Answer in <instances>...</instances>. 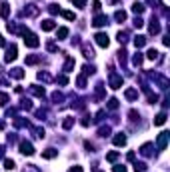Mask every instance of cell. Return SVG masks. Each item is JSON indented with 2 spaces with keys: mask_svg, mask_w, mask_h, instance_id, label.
<instances>
[{
  "mask_svg": "<svg viewBox=\"0 0 170 172\" xmlns=\"http://www.w3.org/2000/svg\"><path fill=\"white\" fill-rule=\"evenodd\" d=\"M24 44L28 48H36L40 44V40H38V36H36V34H30V32H26L24 34Z\"/></svg>",
  "mask_w": 170,
  "mask_h": 172,
  "instance_id": "6da1fadb",
  "label": "cell"
},
{
  "mask_svg": "<svg viewBox=\"0 0 170 172\" xmlns=\"http://www.w3.org/2000/svg\"><path fill=\"white\" fill-rule=\"evenodd\" d=\"M94 38H96V44H98L100 48H106L108 44H110V40H108V34H106V32H98Z\"/></svg>",
  "mask_w": 170,
  "mask_h": 172,
  "instance_id": "7a4b0ae2",
  "label": "cell"
},
{
  "mask_svg": "<svg viewBox=\"0 0 170 172\" xmlns=\"http://www.w3.org/2000/svg\"><path fill=\"white\" fill-rule=\"evenodd\" d=\"M16 56H18V50H16V46H10L8 50H6V56H4V60L6 62H14V60H16Z\"/></svg>",
  "mask_w": 170,
  "mask_h": 172,
  "instance_id": "3957f363",
  "label": "cell"
},
{
  "mask_svg": "<svg viewBox=\"0 0 170 172\" xmlns=\"http://www.w3.org/2000/svg\"><path fill=\"white\" fill-rule=\"evenodd\" d=\"M166 144H168V132H162V134L158 136V140H156V146L160 148V150H164Z\"/></svg>",
  "mask_w": 170,
  "mask_h": 172,
  "instance_id": "277c9868",
  "label": "cell"
},
{
  "mask_svg": "<svg viewBox=\"0 0 170 172\" xmlns=\"http://www.w3.org/2000/svg\"><path fill=\"white\" fill-rule=\"evenodd\" d=\"M20 152H22V154H26V156H32L34 154L32 144H30V142H20Z\"/></svg>",
  "mask_w": 170,
  "mask_h": 172,
  "instance_id": "5b68a950",
  "label": "cell"
},
{
  "mask_svg": "<svg viewBox=\"0 0 170 172\" xmlns=\"http://www.w3.org/2000/svg\"><path fill=\"white\" fill-rule=\"evenodd\" d=\"M122 86V78L120 76H116V74H110V88H120Z\"/></svg>",
  "mask_w": 170,
  "mask_h": 172,
  "instance_id": "8992f818",
  "label": "cell"
},
{
  "mask_svg": "<svg viewBox=\"0 0 170 172\" xmlns=\"http://www.w3.org/2000/svg\"><path fill=\"white\" fill-rule=\"evenodd\" d=\"M40 26H42L44 32H50V30H54V28H56L54 20H50V18H48V20H42V22H40Z\"/></svg>",
  "mask_w": 170,
  "mask_h": 172,
  "instance_id": "52a82bcc",
  "label": "cell"
},
{
  "mask_svg": "<svg viewBox=\"0 0 170 172\" xmlns=\"http://www.w3.org/2000/svg\"><path fill=\"white\" fill-rule=\"evenodd\" d=\"M92 24L96 26V28H100V26H106V24H108V18H106V16H102V14H98V16L94 18Z\"/></svg>",
  "mask_w": 170,
  "mask_h": 172,
  "instance_id": "ba28073f",
  "label": "cell"
},
{
  "mask_svg": "<svg viewBox=\"0 0 170 172\" xmlns=\"http://www.w3.org/2000/svg\"><path fill=\"white\" fill-rule=\"evenodd\" d=\"M114 144L116 146H124V144H126V136H124L122 132H118V134L114 136Z\"/></svg>",
  "mask_w": 170,
  "mask_h": 172,
  "instance_id": "9c48e42d",
  "label": "cell"
},
{
  "mask_svg": "<svg viewBox=\"0 0 170 172\" xmlns=\"http://www.w3.org/2000/svg\"><path fill=\"white\" fill-rule=\"evenodd\" d=\"M166 122V112H160L156 118H154V126H162Z\"/></svg>",
  "mask_w": 170,
  "mask_h": 172,
  "instance_id": "30bf717a",
  "label": "cell"
},
{
  "mask_svg": "<svg viewBox=\"0 0 170 172\" xmlns=\"http://www.w3.org/2000/svg\"><path fill=\"white\" fill-rule=\"evenodd\" d=\"M56 154H58V150H54V148H48V150L42 152V158H48V160H50V158H54Z\"/></svg>",
  "mask_w": 170,
  "mask_h": 172,
  "instance_id": "8fae6325",
  "label": "cell"
},
{
  "mask_svg": "<svg viewBox=\"0 0 170 172\" xmlns=\"http://www.w3.org/2000/svg\"><path fill=\"white\" fill-rule=\"evenodd\" d=\"M144 44H146V36H136L134 38V46L136 48H142Z\"/></svg>",
  "mask_w": 170,
  "mask_h": 172,
  "instance_id": "7c38bea8",
  "label": "cell"
},
{
  "mask_svg": "<svg viewBox=\"0 0 170 172\" xmlns=\"http://www.w3.org/2000/svg\"><path fill=\"white\" fill-rule=\"evenodd\" d=\"M132 12L142 14V12H144V4H140V2H134V4H132Z\"/></svg>",
  "mask_w": 170,
  "mask_h": 172,
  "instance_id": "4fadbf2b",
  "label": "cell"
},
{
  "mask_svg": "<svg viewBox=\"0 0 170 172\" xmlns=\"http://www.w3.org/2000/svg\"><path fill=\"white\" fill-rule=\"evenodd\" d=\"M114 18H116L118 22H124V20H126V12H124V10H116Z\"/></svg>",
  "mask_w": 170,
  "mask_h": 172,
  "instance_id": "5bb4252c",
  "label": "cell"
},
{
  "mask_svg": "<svg viewBox=\"0 0 170 172\" xmlns=\"http://www.w3.org/2000/svg\"><path fill=\"white\" fill-rule=\"evenodd\" d=\"M160 32V24H158L156 20H152V24H150V34H158Z\"/></svg>",
  "mask_w": 170,
  "mask_h": 172,
  "instance_id": "9a60e30c",
  "label": "cell"
},
{
  "mask_svg": "<svg viewBox=\"0 0 170 172\" xmlns=\"http://www.w3.org/2000/svg\"><path fill=\"white\" fill-rule=\"evenodd\" d=\"M124 94H126V98H128V100H134V98L138 96V92H136L134 88H128V90H126V92H124Z\"/></svg>",
  "mask_w": 170,
  "mask_h": 172,
  "instance_id": "2e32d148",
  "label": "cell"
},
{
  "mask_svg": "<svg viewBox=\"0 0 170 172\" xmlns=\"http://www.w3.org/2000/svg\"><path fill=\"white\" fill-rule=\"evenodd\" d=\"M8 14H10V6H8V4H2V8H0V16L6 18Z\"/></svg>",
  "mask_w": 170,
  "mask_h": 172,
  "instance_id": "e0dca14e",
  "label": "cell"
},
{
  "mask_svg": "<svg viewBox=\"0 0 170 172\" xmlns=\"http://www.w3.org/2000/svg\"><path fill=\"white\" fill-rule=\"evenodd\" d=\"M10 74H12L14 78H22V76H24V70H22V68H12Z\"/></svg>",
  "mask_w": 170,
  "mask_h": 172,
  "instance_id": "ac0fdd59",
  "label": "cell"
},
{
  "mask_svg": "<svg viewBox=\"0 0 170 172\" xmlns=\"http://www.w3.org/2000/svg\"><path fill=\"white\" fill-rule=\"evenodd\" d=\"M30 90H32V94H36V96H40V98L44 96V88H40V86H32Z\"/></svg>",
  "mask_w": 170,
  "mask_h": 172,
  "instance_id": "d6986e66",
  "label": "cell"
},
{
  "mask_svg": "<svg viewBox=\"0 0 170 172\" xmlns=\"http://www.w3.org/2000/svg\"><path fill=\"white\" fill-rule=\"evenodd\" d=\"M142 60H144V58H142V54L138 52V54H136L134 58H132V64H134V66H140V64H142Z\"/></svg>",
  "mask_w": 170,
  "mask_h": 172,
  "instance_id": "ffe728a7",
  "label": "cell"
},
{
  "mask_svg": "<svg viewBox=\"0 0 170 172\" xmlns=\"http://www.w3.org/2000/svg\"><path fill=\"white\" fill-rule=\"evenodd\" d=\"M106 160H108V162H116V160H118V152H108Z\"/></svg>",
  "mask_w": 170,
  "mask_h": 172,
  "instance_id": "44dd1931",
  "label": "cell"
},
{
  "mask_svg": "<svg viewBox=\"0 0 170 172\" xmlns=\"http://www.w3.org/2000/svg\"><path fill=\"white\" fill-rule=\"evenodd\" d=\"M106 106H108V108H110V110H116V108H118V100H116V98H110Z\"/></svg>",
  "mask_w": 170,
  "mask_h": 172,
  "instance_id": "7402d4cb",
  "label": "cell"
},
{
  "mask_svg": "<svg viewBox=\"0 0 170 172\" xmlns=\"http://www.w3.org/2000/svg\"><path fill=\"white\" fill-rule=\"evenodd\" d=\"M14 166H16V164H14V160H10V158L4 160V168H6V170H14Z\"/></svg>",
  "mask_w": 170,
  "mask_h": 172,
  "instance_id": "603a6c76",
  "label": "cell"
},
{
  "mask_svg": "<svg viewBox=\"0 0 170 172\" xmlns=\"http://www.w3.org/2000/svg\"><path fill=\"white\" fill-rule=\"evenodd\" d=\"M72 124H74V118H66V120L62 122V128H66V130H68V128H72Z\"/></svg>",
  "mask_w": 170,
  "mask_h": 172,
  "instance_id": "cb8c5ba5",
  "label": "cell"
},
{
  "mask_svg": "<svg viewBox=\"0 0 170 172\" xmlns=\"http://www.w3.org/2000/svg\"><path fill=\"white\" fill-rule=\"evenodd\" d=\"M134 170H136V172H144V170H146V164H144V162H136V164H134Z\"/></svg>",
  "mask_w": 170,
  "mask_h": 172,
  "instance_id": "d4e9b609",
  "label": "cell"
},
{
  "mask_svg": "<svg viewBox=\"0 0 170 172\" xmlns=\"http://www.w3.org/2000/svg\"><path fill=\"white\" fill-rule=\"evenodd\" d=\"M8 100H10V98H8V94L0 92V104H2V106H6V104H8Z\"/></svg>",
  "mask_w": 170,
  "mask_h": 172,
  "instance_id": "484cf974",
  "label": "cell"
},
{
  "mask_svg": "<svg viewBox=\"0 0 170 172\" xmlns=\"http://www.w3.org/2000/svg\"><path fill=\"white\" fill-rule=\"evenodd\" d=\"M72 66H74V60H72V58H68V60H66V64H64V70L70 72V70H72Z\"/></svg>",
  "mask_w": 170,
  "mask_h": 172,
  "instance_id": "4316f807",
  "label": "cell"
},
{
  "mask_svg": "<svg viewBox=\"0 0 170 172\" xmlns=\"http://www.w3.org/2000/svg\"><path fill=\"white\" fill-rule=\"evenodd\" d=\"M38 62H40L38 56H28V58H26V64H38Z\"/></svg>",
  "mask_w": 170,
  "mask_h": 172,
  "instance_id": "83f0119b",
  "label": "cell"
},
{
  "mask_svg": "<svg viewBox=\"0 0 170 172\" xmlns=\"http://www.w3.org/2000/svg\"><path fill=\"white\" fill-rule=\"evenodd\" d=\"M150 148H152V144H144V146L140 148V152H142L144 156H148V154H150Z\"/></svg>",
  "mask_w": 170,
  "mask_h": 172,
  "instance_id": "f1b7e54d",
  "label": "cell"
},
{
  "mask_svg": "<svg viewBox=\"0 0 170 172\" xmlns=\"http://www.w3.org/2000/svg\"><path fill=\"white\" fill-rule=\"evenodd\" d=\"M146 56H148L150 60H156V58H158V52L154 50V48H150V50H148V54H146Z\"/></svg>",
  "mask_w": 170,
  "mask_h": 172,
  "instance_id": "f546056e",
  "label": "cell"
},
{
  "mask_svg": "<svg viewBox=\"0 0 170 172\" xmlns=\"http://www.w3.org/2000/svg\"><path fill=\"white\" fill-rule=\"evenodd\" d=\"M66 36H68V28H64V26L58 28V38H66Z\"/></svg>",
  "mask_w": 170,
  "mask_h": 172,
  "instance_id": "4dcf8cb0",
  "label": "cell"
},
{
  "mask_svg": "<svg viewBox=\"0 0 170 172\" xmlns=\"http://www.w3.org/2000/svg\"><path fill=\"white\" fill-rule=\"evenodd\" d=\"M62 16L66 18V20H74V18H76V16H74V12H68V10H66V12H62Z\"/></svg>",
  "mask_w": 170,
  "mask_h": 172,
  "instance_id": "1f68e13d",
  "label": "cell"
},
{
  "mask_svg": "<svg viewBox=\"0 0 170 172\" xmlns=\"http://www.w3.org/2000/svg\"><path fill=\"white\" fill-rule=\"evenodd\" d=\"M72 4H74V6H78V8H82V6L86 4V0H72Z\"/></svg>",
  "mask_w": 170,
  "mask_h": 172,
  "instance_id": "d6a6232c",
  "label": "cell"
},
{
  "mask_svg": "<svg viewBox=\"0 0 170 172\" xmlns=\"http://www.w3.org/2000/svg\"><path fill=\"white\" fill-rule=\"evenodd\" d=\"M134 26H136V28H142V26H144V20H142V18H136V20H134Z\"/></svg>",
  "mask_w": 170,
  "mask_h": 172,
  "instance_id": "836d02e7",
  "label": "cell"
},
{
  "mask_svg": "<svg viewBox=\"0 0 170 172\" xmlns=\"http://www.w3.org/2000/svg\"><path fill=\"white\" fill-rule=\"evenodd\" d=\"M100 6H102V4H100V2H98V0H94V2H92V8L96 10V12H98V10H100Z\"/></svg>",
  "mask_w": 170,
  "mask_h": 172,
  "instance_id": "e575fe53",
  "label": "cell"
},
{
  "mask_svg": "<svg viewBox=\"0 0 170 172\" xmlns=\"http://www.w3.org/2000/svg\"><path fill=\"white\" fill-rule=\"evenodd\" d=\"M108 132H110V128H108V126H106V128H100V136H106Z\"/></svg>",
  "mask_w": 170,
  "mask_h": 172,
  "instance_id": "d590c367",
  "label": "cell"
},
{
  "mask_svg": "<svg viewBox=\"0 0 170 172\" xmlns=\"http://www.w3.org/2000/svg\"><path fill=\"white\" fill-rule=\"evenodd\" d=\"M58 82L60 84H68V78H66V76H58Z\"/></svg>",
  "mask_w": 170,
  "mask_h": 172,
  "instance_id": "8d00e7d4",
  "label": "cell"
},
{
  "mask_svg": "<svg viewBox=\"0 0 170 172\" xmlns=\"http://www.w3.org/2000/svg\"><path fill=\"white\" fill-rule=\"evenodd\" d=\"M68 172H82V166H72Z\"/></svg>",
  "mask_w": 170,
  "mask_h": 172,
  "instance_id": "74e56055",
  "label": "cell"
},
{
  "mask_svg": "<svg viewBox=\"0 0 170 172\" xmlns=\"http://www.w3.org/2000/svg\"><path fill=\"white\" fill-rule=\"evenodd\" d=\"M114 172H126V168H124V166H116Z\"/></svg>",
  "mask_w": 170,
  "mask_h": 172,
  "instance_id": "f35d334b",
  "label": "cell"
},
{
  "mask_svg": "<svg viewBox=\"0 0 170 172\" xmlns=\"http://www.w3.org/2000/svg\"><path fill=\"white\" fill-rule=\"evenodd\" d=\"M0 46H4V40H2V36H0Z\"/></svg>",
  "mask_w": 170,
  "mask_h": 172,
  "instance_id": "ab89813d",
  "label": "cell"
}]
</instances>
